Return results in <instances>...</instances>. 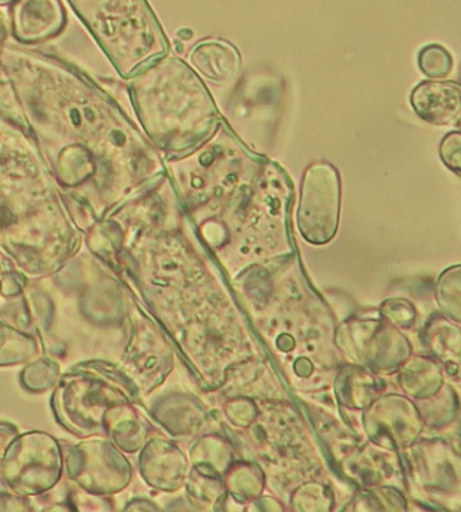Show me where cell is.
I'll list each match as a JSON object with an SVG mask.
<instances>
[{"instance_id":"6","label":"cell","mask_w":461,"mask_h":512,"mask_svg":"<svg viewBox=\"0 0 461 512\" xmlns=\"http://www.w3.org/2000/svg\"><path fill=\"white\" fill-rule=\"evenodd\" d=\"M440 158L452 172L460 173L461 136L458 131L448 133L440 142Z\"/></svg>"},{"instance_id":"5","label":"cell","mask_w":461,"mask_h":512,"mask_svg":"<svg viewBox=\"0 0 461 512\" xmlns=\"http://www.w3.org/2000/svg\"><path fill=\"white\" fill-rule=\"evenodd\" d=\"M418 67L430 79H443L451 74L454 59L451 53L439 44H428L418 53Z\"/></svg>"},{"instance_id":"1","label":"cell","mask_w":461,"mask_h":512,"mask_svg":"<svg viewBox=\"0 0 461 512\" xmlns=\"http://www.w3.org/2000/svg\"><path fill=\"white\" fill-rule=\"evenodd\" d=\"M130 92L143 130L169 154L199 148L223 121L205 83L175 56H161L143 68Z\"/></svg>"},{"instance_id":"3","label":"cell","mask_w":461,"mask_h":512,"mask_svg":"<svg viewBox=\"0 0 461 512\" xmlns=\"http://www.w3.org/2000/svg\"><path fill=\"white\" fill-rule=\"evenodd\" d=\"M460 85L455 82L427 80L410 95V104L422 121L433 125L460 124Z\"/></svg>"},{"instance_id":"4","label":"cell","mask_w":461,"mask_h":512,"mask_svg":"<svg viewBox=\"0 0 461 512\" xmlns=\"http://www.w3.org/2000/svg\"><path fill=\"white\" fill-rule=\"evenodd\" d=\"M190 62L212 82L224 83L241 70V55L235 46L221 40L202 41L190 53Z\"/></svg>"},{"instance_id":"2","label":"cell","mask_w":461,"mask_h":512,"mask_svg":"<svg viewBox=\"0 0 461 512\" xmlns=\"http://www.w3.org/2000/svg\"><path fill=\"white\" fill-rule=\"evenodd\" d=\"M340 209V175L329 163H316L302 179L298 217L302 227L313 230L337 229Z\"/></svg>"}]
</instances>
